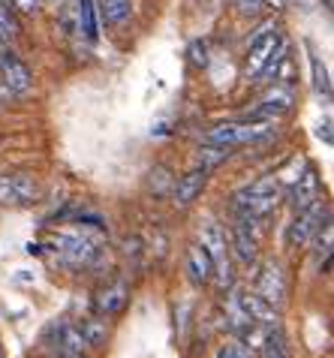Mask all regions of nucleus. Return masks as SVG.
Segmentation results:
<instances>
[{
    "mask_svg": "<svg viewBox=\"0 0 334 358\" xmlns=\"http://www.w3.org/2000/svg\"><path fill=\"white\" fill-rule=\"evenodd\" d=\"M280 205V184L271 178H259V181L247 184L244 190H238L232 196V208L238 211V220H262V217H268L277 211Z\"/></svg>",
    "mask_w": 334,
    "mask_h": 358,
    "instance_id": "1",
    "label": "nucleus"
},
{
    "mask_svg": "<svg viewBox=\"0 0 334 358\" xmlns=\"http://www.w3.org/2000/svg\"><path fill=\"white\" fill-rule=\"evenodd\" d=\"M48 250L55 253V259L64 268H87L94 265L100 247L87 232H78V229H61V232L48 235Z\"/></svg>",
    "mask_w": 334,
    "mask_h": 358,
    "instance_id": "2",
    "label": "nucleus"
},
{
    "mask_svg": "<svg viewBox=\"0 0 334 358\" xmlns=\"http://www.w3.org/2000/svg\"><path fill=\"white\" fill-rule=\"evenodd\" d=\"M277 121H241V124H220L205 136V142L223 145V148H244V145H256L265 142L277 133Z\"/></svg>",
    "mask_w": 334,
    "mask_h": 358,
    "instance_id": "3",
    "label": "nucleus"
},
{
    "mask_svg": "<svg viewBox=\"0 0 334 358\" xmlns=\"http://www.w3.org/2000/svg\"><path fill=\"white\" fill-rule=\"evenodd\" d=\"M199 247L211 256V262H214V277H217V286H220L223 292H226V289H232L235 274H232L229 256H226V232L220 229V223L205 220V223L199 226Z\"/></svg>",
    "mask_w": 334,
    "mask_h": 358,
    "instance_id": "4",
    "label": "nucleus"
},
{
    "mask_svg": "<svg viewBox=\"0 0 334 358\" xmlns=\"http://www.w3.org/2000/svg\"><path fill=\"white\" fill-rule=\"evenodd\" d=\"M283 45V36H280V27L277 24H262L256 34L250 36V45H247V57H244V78L253 82V78L262 76V69L268 66V61L277 55V48Z\"/></svg>",
    "mask_w": 334,
    "mask_h": 358,
    "instance_id": "5",
    "label": "nucleus"
},
{
    "mask_svg": "<svg viewBox=\"0 0 334 358\" xmlns=\"http://www.w3.org/2000/svg\"><path fill=\"white\" fill-rule=\"evenodd\" d=\"M328 208L322 211V205H310V208H304V211H296V220L289 223L286 229V244L289 247H307L313 241V235H317V229L328 220Z\"/></svg>",
    "mask_w": 334,
    "mask_h": 358,
    "instance_id": "6",
    "label": "nucleus"
},
{
    "mask_svg": "<svg viewBox=\"0 0 334 358\" xmlns=\"http://www.w3.org/2000/svg\"><path fill=\"white\" fill-rule=\"evenodd\" d=\"M253 295H259L262 301L271 304V307H280L283 301H286V274H283V268L277 262H265L262 265Z\"/></svg>",
    "mask_w": 334,
    "mask_h": 358,
    "instance_id": "7",
    "label": "nucleus"
},
{
    "mask_svg": "<svg viewBox=\"0 0 334 358\" xmlns=\"http://www.w3.org/2000/svg\"><path fill=\"white\" fill-rule=\"evenodd\" d=\"M322 202V184L319 172L313 166H304V172L289 184V205L292 211H304V208Z\"/></svg>",
    "mask_w": 334,
    "mask_h": 358,
    "instance_id": "8",
    "label": "nucleus"
},
{
    "mask_svg": "<svg viewBox=\"0 0 334 358\" xmlns=\"http://www.w3.org/2000/svg\"><path fill=\"white\" fill-rule=\"evenodd\" d=\"M0 85H3L9 94H27L34 87L31 69L13 52H0Z\"/></svg>",
    "mask_w": 334,
    "mask_h": 358,
    "instance_id": "9",
    "label": "nucleus"
},
{
    "mask_svg": "<svg viewBox=\"0 0 334 358\" xmlns=\"http://www.w3.org/2000/svg\"><path fill=\"white\" fill-rule=\"evenodd\" d=\"M39 187L31 175L15 172V175H3L0 178V205H31L36 202Z\"/></svg>",
    "mask_w": 334,
    "mask_h": 358,
    "instance_id": "10",
    "label": "nucleus"
},
{
    "mask_svg": "<svg viewBox=\"0 0 334 358\" xmlns=\"http://www.w3.org/2000/svg\"><path fill=\"white\" fill-rule=\"evenodd\" d=\"M292 108H296V91H292L289 85H274L268 94L259 99L256 106V117H265V121H277V117L289 115Z\"/></svg>",
    "mask_w": 334,
    "mask_h": 358,
    "instance_id": "11",
    "label": "nucleus"
},
{
    "mask_svg": "<svg viewBox=\"0 0 334 358\" xmlns=\"http://www.w3.org/2000/svg\"><path fill=\"white\" fill-rule=\"evenodd\" d=\"M130 301V283L126 280H112L106 283L100 292L94 298V307H96V316H117Z\"/></svg>",
    "mask_w": 334,
    "mask_h": 358,
    "instance_id": "12",
    "label": "nucleus"
},
{
    "mask_svg": "<svg viewBox=\"0 0 334 358\" xmlns=\"http://www.w3.org/2000/svg\"><path fill=\"white\" fill-rule=\"evenodd\" d=\"M205 184H208V169H193V172L181 175L178 181H175V190H172L175 208H190L196 199L202 196Z\"/></svg>",
    "mask_w": 334,
    "mask_h": 358,
    "instance_id": "13",
    "label": "nucleus"
},
{
    "mask_svg": "<svg viewBox=\"0 0 334 358\" xmlns=\"http://www.w3.org/2000/svg\"><path fill=\"white\" fill-rule=\"evenodd\" d=\"M211 277H214L211 256L205 253L199 244H193L190 250H187V280L193 286H205V283H211Z\"/></svg>",
    "mask_w": 334,
    "mask_h": 358,
    "instance_id": "14",
    "label": "nucleus"
},
{
    "mask_svg": "<svg viewBox=\"0 0 334 358\" xmlns=\"http://www.w3.org/2000/svg\"><path fill=\"white\" fill-rule=\"evenodd\" d=\"M247 220H238L232 229V247H235V256H238L241 265H253L256 262V238H253Z\"/></svg>",
    "mask_w": 334,
    "mask_h": 358,
    "instance_id": "15",
    "label": "nucleus"
},
{
    "mask_svg": "<svg viewBox=\"0 0 334 358\" xmlns=\"http://www.w3.org/2000/svg\"><path fill=\"white\" fill-rule=\"evenodd\" d=\"M133 15V0H96V18L109 27H121Z\"/></svg>",
    "mask_w": 334,
    "mask_h": 358,
    "instance_id": "16",
    "label": "nucleus"
},
{
    "mask_svg": "<svg viewBox=\"0 0 334 358\" xmlns=\"http://www.w3.org/2000/svg\"><path fill=\"white\" fill-rule=\"evenodd\" d=\"M73 9H75V27L94 43V39L100 36V22H96V3H94V0H75Z\"/></svg>",
    "mask_w": 334,
    "mask_h": 358,
    "instance_id": "17",
    "label": "nucleus"
},
{
    "mask_svg": "<svg viewBox=\"0 0 334 358\" xmlns=\"http://www.w3.org/2000/svg\"><path fill=\"white\" fill-rule=\"evenodd\" d=\"M55 350H57V355H70V352H82L85 350V341H82L78 325L64 322L61 328H55Z\"/></svg>",
    "mask_w": 334,
    "mask_h": 358,
    "instance_id": "18",
    "label": "nucleus"
},
{
    "mask_svg": "<svg viewBox=\"0 0 334 358\" xmlns=\"http://www.w3.org/2000/svg\"><path fill=\"white\" fill-rule=\"evenodd\" d=\"M78 331H82V341L85 346H106V341H109V325H106L103 316H94V320H85L82 325H78Z\"/></svg>",
    "mask_w": 334,
    "mask_h": 358,
    "instance_id": "19",
    "label": "nucleus"
},
{
    "mask_svg": "<svg viewBox=\"0 0 334 358\" xmlns=\"http://www.w3.org/2000/svg\"><path fill=\"white\" fill-rule=\"evenodd\" d=\"M15 36H18L15 9L9 6V0H0V45L15 43Z\"/></svg>",
    "mask_w": 334,
    "mask_h": 358,
    "instance_id": "20",
    "label": "nucleus"
},
{
    "mask_svg": "<svg viewBox=\"0 0 334 358\" xmlns=\"http://www.w3.org/2000/svg\"><path fill=\"white\" fill-rule=\"evenodd\" d=\"M310 69H313V91H317L319 96H331V82H328V69L326 64L319 61V55L310 52Z\"/></svg>",
    "mask_w": 334,
    "mask_h": 358,
    "instance_id": "21",
    "label": "nucleus"
},
{
    "mask_svg": "<svg viewBox=\"0 0 334 358\" xmlns=\"http://www.w3.org/2000/svg\"><path fill=\"white\" fill-rule=\"evenodd\" d=\"M313 238H317V247H313V256H317L319 262H322V259L328 262V256H331V241H334L331 217H328V220H326V223H322V226L317 229V235H313Z\"/></svg>",
    "mask_w": 334,
    "mask_h": 358,
    "instance_id": "22",
    "label": "nucleus"
},
{
    "mask_svg": "<svg viewBox=\"0 0 334 358\" xmlns=\"http://www.w3.org/2000/svg\"><path fill=\"white\" fill-rule=\"evenodd\" d=\"M232 148H223V145H211L205 142V148H199V160H202V169H214L220 166L223 160H229Z\"/></svg>",
    "mask_w": 334,
    "mask_h": 358,
    "instance_id": "23",
    "label": "nucleus"
},
{
    "mask_svg": "<svg viewBox=\"0 0 334 358\" xmlns=\"http://www.w3.org/2000/svg\"><path fill=\"white\" fill-rule=\"evenodd\" d=\"M262 358H289V350H286V343H283L280 328H271L268 337H265V343H262Z\"/></svg>",
    "mask_w": 334,
    "mask_h": 358,
    "instance_id": "24",
    "label": "nucleus"
},
{
    "mask_svg": "<svg viewBox=\"0 0 334 358\" xmlns=\"http://www.w3.org/2000/svg\"><path fill=\"white\" fill-rule=\"evenodd\" d=\"M304 166H307V160H304V157H292V160H289V166H283L280 169V172L277 175H283V178H274V181H286V184H292V181H296V178L304 172Z\"/></svg>",
    "mask_w": 334,
    "mask_h": 358,
    "instance_id": "25",
    "label": "nucleus"
},
{
    "mask_svg": "<svg viewBox=\"0 0 334 358\" xmlns=\"http://www.w3.org/2000/svg\"><path fill=\"white\" fill-rule=\"evenodd\" d=\"M253 355H256V352H253L247 343L238 341V343H226L217 358H253Z\"/></svg>",
    "mask_w": 334,
    "mask_h": 358,
    "instance_id": "26",
    "label": "nucleus"
},
{
    "mask_svg": "<svg viewBox=\"0 0 334 358\" xmlns=\"http://www.w3.org/2000/svg\"><path fill=\"white\" fill-rule=\"evenodd\" d=\"M235 6L241 15H259L265 9V0H235Z\"/></svg>",
    "mask_w": 334,
    "mask_h": 358,
    "instance_id": "27",
    "label": "nucleus"
},
{
    "mask_svg": "<svg viewBox=\"0 0 334 358\" xmlns=\"http://www.w3.org/2000/svg\"><path fill=\"white\" fill-rule=\"evenodd\" d=\"M9 6L18 9V13H24V15H34V13H39L43 0H9Z\"/></svg>",
    "mask_w": 334,
    "mask_h": 358,
    "instance_id": "28",
    "label": "nucleus"
},
{
    "mask_svg": "<svg viewBox=\"0 0 334 358\" xmlns=\"http://www.w3.org/2000/svg\"><path fill=\"white\" fill-rule=\"evenodd\" d=\"M317 138H322L326 145H331V142H334V138H331V117H326V121H322V124L317 127Z\"/></svg>",
    "mask_w": 334,
    "mask_h": 358,
    "instance_id": "29",
    "label": "nucleus"
},
{
    "mask_svg": "<svg viewBox=\"0 0 334 358\" xmlns=\"http://www.w3.org/2000/svg\"><path fill=\"white\" fill-rule=\"evenodd\" d=\"M265 6H274V9H283V6H286V0H265Z\"/></svg>",
    "mask_w": 334,
    "mask_h": 358,
    "instance_id": "30",
    "label": "nucleus"
},
{
    "mask_svg": "<svg viewBox=\"0 0 334 358\" xmlns=\"http://www.w3.org/2000/svg\"><path fill=\"white\" fill-rule=\"evenodd\" d=\"M6 99H9V91H6V87H3V85H0V108H3V106H6Z\"/></svg>",
    "mask_w": 334,
    "mask_h": 358,
    "instance_id": "31",
    "label": "nucleus"
},
{
    "mask_svg": "<svg viewBox=\"0 0 334 358\" xmlns=\"http://www.w3.org/2000/svg\"><path fill=\"white\" fill-rule=\"evenodd\" d=\"M61 358H87L85 352H70V355H61Z\"/></svg>",
    "mask_w": 334,
    "mask_h": 358,
    "instance_id": "32",
    "label": "nucleus"
},
{
    "mask_svg": "<svg viewBox=\"0 0 334 358\" xmlns=\"http://www.w3.org/2000/svg\"><path fill=\"white\" fill-rule=\"evenodd\" d=\"M0 52H3V45H0Z\"/></svg>",
    "mask_w": 334,
    "mask_h": 358,
    "instance_id": "33",
    "label": "nucleus"
}]
</instances>
